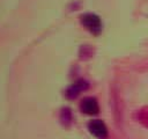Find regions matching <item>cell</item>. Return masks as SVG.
<instances>
[{
  "label": "cell",
  "mask_w": 148,
  "mask_h": 139,
  "mask_svg": "<svg viewBox=\"0 0 148 139\" xmlns=\"http://www.w3.org/2000/svg\"><path fill=\"white\" fill-rule=\"evenodd\" d=\"M81 22L91 32H98L101 30V28H102L101 20H99V17L96 14L88 13V14L82 15L81 16Z\"/></svg>",
  "instance_id": "6da1fadb"
},
{
  "label": "cell",
  "mask_w": 148,
  "mask_h": 139,
  "mask_svg": "<svg viewBox=\"0 0 148 139\" xmlns=\"http://www.w3.org/2000/svg\"><path fill=\"white\" fill-rule=\"evenodd\" d=\"M89 127V131L97 138L99 139H104L106 136H108V129L105 126V124L99 120V119H95V120H91L88 125Z\"/></svg>",
  "instance_id": "7a4b0ae2"
},
{
  "label": "cell",
  "mask_w": 148,
  "mask_h": 139,
  "mask_svg": "<svg viewBox=\"0 0 148 139\" xmlns=\"http://www.w3.org/2000/svg\"><path fill=\"white\" fill-rule=\"evenodd\" d=\"M81 110L87 115H95L98 112V103L94 97H86L81 102Z\"/></svg>",
  "instance_id": "3957f363"
},
{
  "label": "cell",
  "mask_w": 148,
  "mask_h": 139,
  "mask_svg": "<svg viewBox=\"0 0 148 139\" xmlns=\"http://www.w3.org/2000/svg\"><path fill=\"white\" fill-rule=\"evenodd\" d=\"M87 87H88L87 81H84V80H79V81H76L75 83H73V85L67 89L66 95H67L69 98H73V97H75V96H77V95L80 94V92L84 90Z\"/></svg>",
  "instance_id": "277c9868"
}]
</instances>
